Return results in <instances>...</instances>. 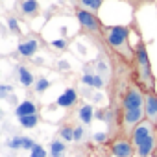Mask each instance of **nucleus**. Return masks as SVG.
<instances>
[{
  "mask_svg": "<svg viewBox=\"0 0 157 157\" xmlns=\"http://www.w3.org/2000/svg\"><path fill=\"white\" fill-rule=\"evenodd\" d=\"M48 85H50V83H48V80L41 78V80L37 82V85H35V91H37V93H44V91L48 89Z\"/></svg>",
  "mask_w": 157,
  "mask_h": 157,
  "instance_id": "obj_18",
  "label": "nucleus"
},
{
  "mask_svg": "<svg viewBox=\"0 0 157 157\" xmlns=\"http://www.w3.org/2000/svg\"><path fill=\"white\" fill-rule=\"evenodd\" d=\"M124 2H129V4H133L135 8H139V4H137V0H124ZM142 2H144V4H153L155 0H142Z\"/></svg>",
  "mask_w": 157,
  "mask_h": 157,
  "instance_id": "obj_21",
  "label": "nucleus"
},
{
  "mask_svg": "<svg viewBox=\"0 0 157 157\" xmlns=\"http://www.w3.org/2000/svg\"><path fill=\"white\" fill-rule=\"evenodd\" d=\"M153 157H157V151H155V155H153Z\"/></svg>",
  "mask_w": 157,
  "mask_h": 157,
  "instance_id": "obj_23",
  "label": "nucleus"
},
{
  "mask_svg": "<svg viewBox=\"0 0 157 157\" xmlns=\"http://www.w3.org/2000/svg\"><path fill=\"white\" fill-rule=\"evenodd\" d=\"M65 150H67V146H65L63 140H59V139L52 140V144H50V155L52 157H63Z\"/></svg>",
  "mask_w": 157,
  "mask_h": 157,
  "instance_id": "obj_14",
  "label": "nucleus"
},
{
  "mask_svg": "<svg viewBox=\"0 0 157 157\" xmlns=\"http://www.w3.org/2000/svg\"><path fill=\"white\" fill-rule=\"evenodd\" d=\"M104 4V0H76V6L78 8H83L91 13H96Z\"/></svg>",
  "mask_w": 157,
  "mask_h": 157,
  "instance_id": "obj_10",
  "label": "nucleus"
},
{
  "mask_svg": "<svg viewBox=\"0 0 157 157\" xmlns=\"http://www.w3.org/2000/svg\"><path fill=\"white\" fill-rule=\"evenodd\" d=\"M129 32H131V26H105L104 28V35H105V43L109 50L117 57H120L122 61L133 67L135 46L129 44Z\"/></svg>",
  "mask_w": 157,
  "mask_h": 157,
  "instance_id": "obj_2",
  "label": "nucleus"
},
{
  "mask_svg": "<svg viewBox=\"0 0 157 157\" xmlns=\"http://www.w3.org/2000/svg\"><path fill=\"white\" fill-rule=\"evenodd\" d=\"M19 122H21V126H22V128H26V129H30V128H35V126H37V122H39V115L21 117V118H19Z\"/></svg>",
  "mask_w": 157,
  "mask_h": 157,
  "instance_id": "obj_16",
  "label": "nucleus"
},
{
  "mask_svg": "<svg viewBox=\"0 0 157 157\" xmlns=\"http://www.w3.org/2000/svg\"><path fill=\"white\" fill-rule=\"evenodd\" d=\"M94 139H96V142H105V140H107V135H105V133H98Z\"/></svg>",
  "mask_w": 157,
  "mask_h": 157,
  "instance_id": "obj_22",
  "label": "nucleus"
},
{
  "mask_svg": "<svg viewBox=\"0 0 157 157\" xmlns=\"http://www.w3.org/2000/svg\"><path fill=\"white\" fill-rule=\"evenodd\" d=\"M74 131H76V126L63 124V126L59 128V137H61V140H65V142L74 140Z\"/></svg>",
  "mask_w": 157,
  "mask_h": 157,
  "instance_id": "obj_13",
  "label": "nucleus"
},
{
  "mask_svg": "<svg viewBox=\"0 0 157 157\" xmlns=\"http://www.w3.org/2000/svg\"><path fill=\"white\" fill-rule=\"evenodd\" d=\"M109 150L115 157H135V146L131 144L129 137H115L109 144Z\"/></svg>",
  "mask_w": 157,
  "mask_h": 157,
  "instance_id": "obj_4",
  "label": "nucleus"
},
{
  "mask_svg": "<svg viewBox=\"0 0 157 157\" xmlns=\"http://www.w3.org/2000/svg\"><path fill=\"white\" fill-rule=\"evenodd\" d=\"M83 139V128L76 126V131H74V140H82Z\"/></svg>",
  "mask_w": 157,
  "mask_h": 157,
  "instance_id": "obj_20",
  "label": "nucleus"
},
{
  "mask_svg": "<svg viewBox=\"0 0 157 157\" xmlns=\"http://www.w3.org/2000/svg\"><path fill=\"white\" fill-rule=\"evenodd\" d=\"M94 113V109H93V105H83L82 109H80V120L83 122V124H91L93 122V115Z\"/></svg>",
  "mask_w": 157,
  "mask_h": 157,
  "instance_id": "obj_15",
  "label": "nucleus"
},
{
  "mask_svg": "<svg viewBox=\"0 0 157 157\" xmlns=\"http://www.w3.org/2000/svg\"><path fill=\"white\" fill-rule=\"evenodd\" d=\"M8 24H10V28H11V32H13V33H17V35H21V30H19V24H17V21H15L13 17H10V19H8Z\"/></svg>",
  "mask_w": 157,
  "mask_h": 157,
  "instance_id": "obj_19",
  "label": "nucleus"
},
{
  "mask_svg": "<svg viewBox=\"0 0 157 157\" xmlns=\"http://www.w3.org/2000/svg\"><path fill=\"white\" fill-rule=\"evenodd\" d=\"M157 133V124H153L151 120H148V118H144L133 131H131V135H129V140H131V144L135 146V150L142 144V142H146L150 137H153Z\"/></svg>",
  "mask_w": 157,
  "mask_h": 157,
  "instance_id": "obj_3",
  "label": "nucleus"
},
{
  "mask_svg": "<svg viewBox=\"0 0 157 157\" xmlns=\"http://www.w3.org/2000/svg\"><path fill=\"white\" fill-rule=\"evenodd\" d=\"M76 100H78V96H76V91L74 89H68L59 100H57V104L61 105V107H70V105H74L76 104Z\"/></svg>",
  "mask_w": 157,
  "mask_h": 157,
  "instance_id": "obj_11",
  "label": "nucleus"
},
{
  "mask_svg": "<svg viewBox=\"0 0 157 157\" xmlns=\"http://www.w3.org/2000/svg\"><path fill=\"white\" fill-rule=\"evenodd\" d=\"M37 48H39L37 41H35L33 37H28V39H22V41L19 43L17 52H19L21 56H24V57H30V56H33V54H35V50H37Z\"/></svg>",
  "mask_w": 157,
  "mask_h": 157,
  "instance_id": "obj_7",
  "label": "nucleus"
},
{
  "mask_svg": "<svg viewBox=\"0 0 157 157\" xmlns=\"http://www.w3.org/2000/svg\"><path fill=\"white\" fill-rule=\"evenodd\" d=\"M30 157H46V151H44V148L43 146H35L32 151H30Z\"/></svg>",
  "mask_w": 157,
  "mask_h": 157,
  "instance_id": "obj_17",
  "label": "nucleus"
},
{
  "mask_svg": "<svg viewBox=\"0 0 157 157\" xmlns=\"http://www.w3.org/2000/svg\"><path fill=\"white\" fill-rule=\"evenodd\" d=\"M17 72H19V80L24 87H30L33 83V74L26 68V67H17Z\"/></svg>",
  "mask_w": 157,
  "mask_h": 157,
  "instance_id": "obj_12",
  "label": "nucleus"
},
{
  "mask_svg": "<svg viewBox=\"0 0 157 157\" xmlns=\"http://www.w3.org/2000/svg\"><path fill=\"white\" fill-rule=\"evenodd\" d=\"M133 24H135V33H137L133 68H135V76H137V82H139L140 89L144 93H150V91H155V76H153V70H151V63H150V54H148L146 43H144L140 32L137 30L135 19H133Z\"/></svg>",
  "mask_w": 157,
  "mask_h": 157,
  "instance_id": "obj_1",
  "label": "nucleus"
},
{
  "mask_svg": "<svg viewBox=\"0 0 157 157\" xmlns=\"http://www.w3.org/2000/svg\"><path fill=\"white\" fill-rule=\"evenodd\" d=\"M144 117L157 124V93L150 91L144 93Z\"/></svg>",
  "mask_w": 157,
  "mask_h": 157,
  "instance_id": "obj_5",
  "label": "nucleus"
},
{
  "mask_svg": "<svg viewBox=\"0 0 157 157\" xmlns=\"http://www.w3.org/2000/svg\"><path fill=\"white\" fill-rule=\"evenodd\" d=\"M15 113H17L19 118H21V117H30V115H37V105L28 100V102H22V104L15 109Z\"/></svg>",
  "mask_w": 157,
  "mask_h": 157,
  "instance_id": "obj_9",
  "label": "nucleus"
},
{
  "mask_svg": "<svg viewBox=\"0 0 157 157\" xmlns=\"http://www.w3.org/2000/svg\"><path fill=\"white\" fill-rule=\"evenodd\" d=\"M35 146L37 144L28 137H15V139L10 140V148H13V150H30L32 151Z\"/></svg>",
  "mask_w": 157,
  "mask_h": 157,
  "instance_id": "obj_8",
  "label": "nucleus"
},
{
  "mask_svg": "<svg viewBox=\"0 0 157 157\" xmlns=\"http://www.w3.org/2000/svg\"><path fill=\"white\" fill-rule=\"evenodd\" d=\"M19 10H21V13H22V15L32 17V19H35V17L39 15V11H41L37 0H21Z\"/></svg>",
  "mask_w": 157,
  "mask_h": 157,
  "instance_id": "obj_6",
  "label": "nucleus"
}]
</instances>
